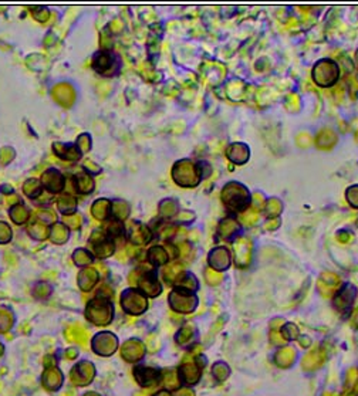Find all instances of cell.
<instances>
[{
  "label": "cell",
  "instance_id": "obj_1",
  "mask_svg": "<svg viewBox=\"0 0 358 396\" xmlns=\"http://www.w3.org/2000/svg\"><path fill=\"white\" fill-rule=\"evenodd\" d=\"M222 200L223 205L229 212L239 213L243 212L250 203V193L246 186L237 182H230L227 183L223 192H222Z\"/></svg>",
  "mask_w": 358,
  "mask_h": 396
},
{
  "label": "cell",
  "instance_id": "obj_2",
  "mask_svg": "<svg viewBox=\"0 0 358 396\" xmlns=\"http://www.w3.org/2000/svg\"><path fill=\"white\" fill-rule=\"evenodd\" d=\"M340 68L333 60H320L313 68V80L320 87H331L337 83Z\"/></svg>",
  "mask_w": 358,
  "mask_h": 396
},
{
  "label": "cell",
  "instance_id": "obj_3",
  "mask_svg": "<svg viewBox=\"0 0 358 396\" xmlns=\"http://www.w3.org/2000/svg\"><path fill=\"white\" fill-rule=\"evenodd\" d=\"M172 176L178 185L181 186H196L202 179L198 166H195L191 161H181L174 166Z\"/></svg>",
  "mask_w": 358,
  "mask_h": 396
},
{
  "label": "cell",
  "instance_id": "obj_4",
  "mask_svg": "<svg viewBox=\"0 0 358 396\" xmlns=\"http://www.w3.org/2000/svg\"><path fill=\"white\" fill-rule=\"evenodd\" d=\"M87 318L95 324H107L112 318V307L108 301L97 298L91 301L87 308Z\"/></svg>",
  "mask_w": 358,
  "mask_h": 396
},
{
  "label": "cell",
  "instance_id": "obj_5",
  "mask_svg": "<svg viewBox=\"0 0 358 396\" xmlns=\"http://www.w3.org/2000/svg\"><path fill=\"white\" fill-rule=\"evenodd\" d=\"M169 304L178 313H192L198 306V298L192 293L176 290L169 296Z\"/></svg>",
  "mask_w": 358,
  "mask_h": 396
},
{
  "label": "cell",
  "instance_id": "obj_6",
  "mask_svg": "<svg viewBox=\"0 0 358 396\" xmlns=\"http://www.w3.org/2000/svg\"><path fill=\"white\" fill-rule=\"evenodd\" d=\"M202 366L199 361H195L191 355L186 356L183 359L182 365H181V369H179V376L185 385H193L196 383L200 378V371H202Z\"/></svg>",
  "mask_w": 358,
  "mask_h": 396
},
{
  "label": "cell",
  "instance_id": "obj_7",
  "mask_svg": "<svg viewBox=\"0 0 358 396\" xmlns=\"http://www.w3.org/2000/svg\"><path fill=\"white\" fill-rule=\"evenodd\" d=\"M92 66L101 74L111 75L114 74L112 70L118 68V58L115 57V54H111L109 51H101L95 54Z\"/></svg>",
  "mask_w": 358,
  "mask_h": 396
},
{
  "label": "cell",
  "instance_id": "obj_8",
  "mask_svg": "<svg viewBox=\"0 0 358 396\" xmlns=\"http://www.w3.org/2000/svg\"><path fill=\"white\" fill-rule=\"evenodd\" d=\"M124 308L131 314H141L147 310V298L141 293H137L134 290L125 291L121 298Z\"/></svg>",
  "mask_w": 358,
  "mask_h": 396
},
{
  "label": "cell",
  "instance_id": "obj_9",
  "mask_svg": "<svg viewBox=\"0 0 358 396\" xmlns=\"http://www.w3.org/2000/svg\"><path fill=\"white\" fill-rule=\"evenodd\" d=\"M355 294H357V290L354 289L352 286H350V284L344 286L338 293H335V297H334L335 310L341 314L348 313V310H350L354 300H355Z\"/></svg>",
  "mask_w": 358,
  "mask_h": 396
},
{
  "label": "cell",
  "instance_id": "obj_10",
  "mask_svg": "<svg viewBox=\"0 0 358 396\" xmlns=\"http://www.w3.org/2000/svg\"><path fill=\"white\" fill-rule=\"evenodd\" d=\"M252 260V241L246 237H241L234 243V263L237 267L245 269Z\"/></svg>",
  "mask_w": 358,
  "mask_h": 396
},
{
  "label": "cell",
  "instance_id": "obj_11",
  "mask_svg": "<svg viewBox=\"0 0 358 396\" xmlns=\"http://www.w3.org/2000/svg\"><path fill=\"white\" fill-rule=\"evenodd\" d=\"M327 361V352L323 348H316L310 351L301 361V366L306 372H314L320 369Z\"/></svg>",
  "mask_w": 358,
  "mask_h": 396
},
{
  "label": "cell",
  "instance_id": "obj_12",
  "mask_svg": "<svg viewBox=\"0 0 358 396\" xmlns=\"http://www.w3.org/2000/svg\"><path fill=\"white\" fill-rule=\"evenodd\" d=\"M340 284H341V280L338 276H335L333 273H324L318 279L317 287L323 297H331L333 294L337 293V290L340 289Z\"/></svg>",
  "mask_w": 358,
  "mask_h": 396
},
{
  "label": "cell",
  "instance_id": "obj_13",
  "mask_svg": "<svg viewBox=\"0 0 358 396\" xmlns=\"http://www.w3.org/2000/svg\"><path fill=\"white\" fill-rule=\"evenodd\" d=\"M209 264L216 272H225L230 266V253L225 247L213 248L209 253Z\"/></svg>",
  "mask_w": 358,
  "mask_h": 396
},
{
  "label": "cell",
  "instance_id": "obj_14",
  "mask_svg": "<svg viewBox=\"0 0 358 396\" xmlns=\"http://www.w3.org/2000/svg\"><path fill=\"white\" fill-rule=\"evenodd\" d=\"M42 185L50 192H59L64 188V178L57 169H50L43 175Z\"/></svg>",
  "mask_w": 358,
  "mask_h": 396
},
{
  "label": "cell",
  "instance_id": "obj_15",
  "mask_svg": "<svg viewBox=\"0 0 358 396\" xmlns=\"http://www.w3.org/2000/svg\"><path fill=\"white\" fill-rule=\"evenodd\" d=\"M140 287H141L142 293L148 294L151 297L159 296V293L162 291V287H161L158 279L154 273H148V274H145V277H142L140 280Z\"/></svg>",
  "mask_w": 358,
  "mask_h": 396
},
{
  "label": "cell",
  "instance_id": "obj_16",
  "mask_svg": "<svg viewBox=\"0 0 358 396\" xmlns=\"http://www.w3.org/2000/svg\"><path fill=\"white\" fill-rule=\"evenodd\" d=\"M227 157L230 161H233L234 164L242 165L249 159V148L245 144H232L227 148Z\"/></svg>",
  "mask_w": 358,
  "mask_h": 396
},
{
  "label": "cell",
  "instance_id": "obj_17",
  "mask_svg": "<svg viewBox=\"0 0 358 396\" xmlns=\"http://www.w3.org/2000/svg\"><path fill=\"white\" fill-rule=\"evenodd\" d=\"M297 358V352L290 347H284L279 349L275 355V362L280 368H290Z\"/></svg>",
  "mask_w": 358,
  "mask_h": 396
},
{
  "label": "cell",
  "instance_id": "obj_18",
  "mask_svg": "<svg viewBox=\"0 0 358 396\" xmlns=\"http://www.w3.org/2000/svg\"><path fill=\"white\" fill-rule=\"evenodd\" d=\"M135 376H137V380L141 383L142 386L157 385L159 380L158 371L151 369V368H138V369L135 371Z\"/></svg>",
  "mask_w": 358,
  "mask_h": 396
},
{
  "label": "cell",
  "instance_id": "obj_19",
  "mask_svg": "<svg viewBox=\"0 0 358 396\" xmlns=\"http://www.w3.org/2000/svg\"><path fill=\"white\" fill-rule=\"evenodd\" d=\"M239 230V224L236 223L234 219L232 217H227L225 220H222L219 224V230L217 234L222 237V239H232L234 234Z\"/></svg>",
  "mask_w": 358,
  "mask_h": 396
},
{
  "label": "cell",
  "instance_id": "obj_20",
  "mask_svg": "<svg viewBox=\"0 0 358 396\" xmlns=\"http://www.w3.org/2000/svg\"><path fill=\"white\" fill-rule=\"evenodd\" d=\"M151 230L147 226H142V224H135L131 227V239L134 243L137 244H144V243H148L151 240Z\"/></svg>",
  "mask_w": 358,
  "mask_h": 396
},
{
  "label": "cell",
  "instance_id": "obj_21",
  "mask_svg": "<svg viewBox=\"0 0 358 396\" xmlns=\"http://www.w3.org/2000/svg\"><path fill=\"white\" fill-rule=\"evenodd\" d=\"M142 355H144V347H142L140 342L137 341H131V342H127L124 348V356L130 361H137V359H141Z\"/></svg>",
  "mask_w": 358,
  "mask_h": 396
},
{
  "label": "cell",
  "instance_id": "obj_22",
  "mask_svg": "<svg viewBox=\"0 0 358 396\" xmlns=\"http://www.w3.org/2000/svg\"><path fill=\"white\" fill-rule=\"evenodd\" d=\"M54 152L61 157L63 159H78L80 157V149L77 147H70V145H60V144H56L54 145Z\"/></svg>",
  "mask_w": 358,
  "mask_h": 396
},
{
  "label": "cell",
  "instance_id": "obj_23",
  "mask_svg": "<svg viewBox=\"0 0 358 396\" xmlns=\"http://www.w3.org/2000/svg\"><path fill=\"white\" fill-rule=\"evenodd\" d=\"M182 273H183L182 264L171 263L167 269H165V272H164V279H165L168 283L174 284V283H176V281L181 279Z\"/></svg>",
  "mask_w": 358,
  "mask_h": 396
},
{
  "label": "cell",
  "instance_id": "obj_24",
  "mask_svg": "<svg viewBox=\"0 0 358 396\" xmlns=\"http://www.w3.org/2000/svg\"><path fill=\"white\" fill-rule=\"evenodd\" d=\"M92 215H94V217L100 219V220L105 219L107 216L111 215V203L108 200H105V199L97 200L94 203V206H92Z\"/></svg>",
  "mask_w": 358,
  "mask_h": 396
},
{
  "label": "cell",
  "instance_id": "obj_25",
  "mask_svg": "<svg viewBox=\"0 0 358 396\" xmlns=\"http://www.w3.org/2000/svg\"><path fill=\"white\" fill-rule=\"evenodd\" d=\"M75 188L81 193H91V190L94 189V182L88 175L80 174L75 178Z\"/></svg>",
  "mask_w": 358,
  "mask_h": 396
},
{
  "label": "cell",
  "instance_id": "obj_26",
  "mask_svg": "<svg viewBox=\"0 0 358 396\" xmlns=\"http://www.w3.org/2000/svg\"><path fill=\"white\" fill-rule=\"evenodd\" d=\"M148 258H150L154 264L161 266V264L168 261L169 257H168V251L165 248H162L161 246H155V247H152L150 251H148Z\"/></svg>",
  "mask_w": 358,
  "mask_h": 396
},
{
  "label": "cell",
  "instance_id": "obj_27",
  "mask_svg": "<svg viewBox=\"0 0 358 396\" xmlns=\"http://www.w3.org/2000/svg\"><path fill=\"white\" fill-rule=\"evenodd\" d=\"M334 144H335V134H334V132L324 129V131H321L318 134V137H317V145H318V148H331Z\"/></svg>",
  "mask_w": 358,
  "mask_h": 396
},
{
  "label": "cell",
  "instance_id": "obj_28",
  "mask_svg": "<svg viewBox=\"0 0 358 396\" xmlns=\"http://www.w3.org/2000/svg\"><path fill=\"white\" fill-rule=\"evenodd\" d=\"M77 209V203H75V199L71 196H63L59 200V210L64 215H73Z\"/></svg>",
  "mask_w": 358,
  "mask_h": 396
},
{
  "label": "cell",
  "instance_id": "obj_29",
  "mask_svg": "<svg viewBox=\"0 0 358 396\" xmlns=\"http://www.w3.org/2000/svg\"><path fill=\"white\" fill-rule=\"evenodd\" d=\"M97 273L95 270H84L81 274H80V286L83 287L84 290H90L95 284L97 281Z\"/></svg>",
  "mask_w": 358,
  "mask_h": 396
},
{
  "label": "cell",
  "instance_id": "obj_30",
  "mask_svg": "<svg viewBox=\"0 0 358 396\" xmlns=\"http://www.w3.org/2000/svg\"><path fill=\"white\" fill-rule=\"evenodd\" d=\"M23 189H25L26 195L29 198H37L39 195H42L43 185L39 181H36V179H30V181L26 182Z\"/></svg>",
  "mask_w": 358,
  "mask_h": 396
},
{
  "label": "cell",
  "instance_id": "obj_31",
  "mask_svg": "<svg viewBox=\"0 0 358 396\" xmlns=\"http://www.w3.org/2000/svg\"><path fill=\"white\" fill-rule=\"evenodd\" d=\"M22 203V202H20ZM16 205L15 207H12V210H10V216H12V219H13V222L17 223V224H20V223H25L26 219L29 217V212H27V209H26L23 205Z\"/></svg>",
  "mask_w": 358,
  "mask_h": 396
},
{
  "label": "cell",
  "instance_id": "obj_32",
  "mask_svg": "<svg viewBox=\"0 0 358 396\" xmlns=\"http://www.w3.org/2000/svg\"><path fill=\"white\" fill-rule=\"evenodd\" d=\"M130 212V207L124 202H114L111 203V215L117 219H125Z\"/></svg>",
  "mask_w": 358,
  "mask_h": 396
},
{
  "label": "cell",
  "instance_id": "obj_33",
  "mask_svg": "<svg viewBox=\"0 0 358 396\" xmlns=\"http://www.w3.org/2000/svg\"><path fill=\"white\" fill-rule=\"evenodd\" d=\"M212 373H213V376H215L217 380H225L226 378L229 376L230 369H229V366H227L226 363L217 362L216 365H213V368H212Z\"/></svg>",
  "mask_w": 358,
  "mask_h": 396
},
{
  "label": "cell",
  "instance_id": "obj_34",
  "mask_svg": "<svg viewBox=\"0 0 358 396\" xmlns=\"http://www.w3.org/2000/svg\"><path fill=\"white\" fill-rule=\"evenodd\" d=\"M280 332L283 335L284 341H293V339L299 338V328L294 324H286L280 330Z\"/></svg>",
  "mask_w": 358,
  "mask_h": 396
},
{
  "label": "cell",
  "instance_id": "obj_35",
  "mask_svg": "<svg viewBox=\"0 0 358 396\" xmlns=\"http://www.w3.org/2000/svg\"><path fill=\"white\" fill-rule=\"evenodd\" d=\"M193 335H195L193 327H192V325H185L182 330L179 331V334H178V342L182 344V345H185V344L191 342L192 338H193Z\"/></svg>",
  "mask_w": 358,
  "mask_h": 396
},
{
  "label": "cell",
  "instance_id": "obj_36",
  "mask_svg": "<svg viewBox=\"0 0 358 396\" xmlns=\"http://www.w3.org/2000/svg\"><path fill=\"white\" fill-rule=\"evenodd\" d=\"M196 287H198V281H196V279H195L193 276H186V279H183V280H181V283H179V290L186 291V293L195 291Z\"/></svg>",
  "mask_w": 358,
  "mask_h": 396
},
{
  "label": "cell",
  "instance_id": "obj_37",
  "mask_svg": "<svg viewBox=\"0 0 358 396\" xmlns=\"http://www.w3.org/2000/svg\"><path fill=\"white\" fill-rule=\"evenodd\" d=\"M178 210V206L174 200H164L159 206V212L164 216H174Z\"/></svg>",
  "mask_w": 358,
  "mask_h": 396
},
{
  "label": "cell",
  "instance_id": "obj_38",
  "mask_svg": "<svg viewBox=\"0 0 358 396\" xmlns=\"http://www.w3.org/2000/svg\"><path fill=\"white\" fill-rule=\"evenodd\" d=\"M282 212V203L280 200L277 199H272L270 202H267L266 205V215L270 216V217H275V216L280 215Z\"/></svg>",
  "mask_w": 358,
  "mask_h": 396
},
{
  "label": "cell",
  "instance_id": "obj_39",
  "mask_svg": "<svg viewBox=\"0 0 358 396\" xmlns=\"http://www.w3.org/2000/svg\"><path fill=\"white\" fill-rule=\"evenodd\" d=\"M205 277H206V281H208L209 284H219L220 281H222V274L219 272H216V270H213V269H209V270H206V273H205Z\"/></svg>",
  "mask_w": 358,
  "mask_h": 396
},
{
  "label": "cell",
  "instance_id": "obj_40",
  "mask_svg": "<svg viewBox=\"0 0 358 396\" xmlns=\"http://www.w3.org/2000/svg\"><path fill=\"white\" fill-rule=\"evenodd\" d=\"M75 263L80 264V266H85V264L91 263V256L90 253H87L85 250H78L74 253Z\"/></svg>",
  "mask_w": 358,
  "mask_h": 396
},
{
  "label": "cell",
  "instance_id": "obj_41",
  "mask_svg": "<svg viewBox=\"0 0 358 396\" xmlns=\"http://www.w3.org/2000/svg\"><path fill=\"white\" fill-rule=\"evenodd\" d=\"M67 236H68V233H67L66 227L64 226H56L54 227V230H53V240H56L57 243H63L64 240H67Z\"/></svg>",
  "mask_w": 358,
  "mask_h": 396
},
{
  "label": "cell",
  "instance_id": "obj_42",
  "mask_svg": "<svg viewBox=\"0 0 358 396\" xmlns=\"http://www.w3.org/2000/svg\"><path fill=\"white\" fill-rule=\"evenodd\" d=\"M347 200L350 202L351 206L358 207V185L351 186L347 190Z\"/></svg>",
  "mask_w": 358,
  "mask_h": 396
},
{
  "label": "cell",
  "instance_id": "obj_43",
  "mask_svg": "<svg viewBox=\"0 0 358 396\" xmlns=\"http://www.w3.org/2000/svg\"><path fill=\"white\" fill-rule=\"evenodd\" d=\"M29 231L36 239H44V236H46V229L43 227V224H33Z\"/></svg>",
  "mask_w": 358,
  "mask_h": 396
},
{
  "label": "cell",
  "instance_id": "obj_44",
  "mask_svg": "<svg viewBox=\"0 0 358 396\" xmlns=\"http://www.w3.org/2000/svg\"><path fill=\"white\" fill-rule=\"evenodd\" d=\"M12 236V231L9 229V226L6 223H0V243H6L8 240H10Z\"/></svg>",
  "mask_w": 358,
  "mask_h": 396
},
{
  "label": "cell",
  "instance_id": "obj_45",
  "mask_svg": "<svg viewBox=\"0 0 358 396\" xmlns=\"http://www.w3.org/2000/svg\"><path fill=\"white\" fill-rule=\"evenodd\" d=\"M165 383L169 388H176L178 386V375L174 371H169L165 375Z\"/></svg>",
  "mask_w": 358,
  "mask_h": 396
},
{
  "label": "cell",
  "instance_id": "obj_46",
  "mask_svg": "<svg viewBox=\"0 0 358 396\" xmlns=\"http://www.w3.org/2000/svg\"><path fill=\"white\" fill-rule=\"evenodd\" d=\"M270 341L275 344V345H282L284 342V338L283 335H282V332H280V330H273L272 328V331H270Z\"/></svg>",
  "mask_w": 358,
  "mask_h": 396
},
{
  "label": "cell",
  "instance_id": "obj_47",
  "mask_svg": "<svg viewBox=\"0 0 358 396\" xmlns=\"http://www.w3.org/2000/svg\"><path fill=\"white\" fill-rule=\"evenodd\" d=\"M351 239H352V234H351L350 231H340V233L337 234V240H338L340 243H348V241H351Z\"/></svg>",
  "mask_w": 358,
  "mask_h": 396
},
{
  "label": "cell",
  "instance_id": "obj_48",
  "mask_svg": "<svg viewBox=\"0 0 358 396\" xmlns=\"http://www.w3.org/2000/svg\"><path fill=\"white\" fill-rule=\"evenodd\" d=\"M357 378H358L357 369H350V371H348V373H347V385H348V386H352V385H354V382L357 380Z\"/></svg>",
  "mask_w": 358,
  "mask_h": 396
},
{
  "label": "cell",
  "instance_id": "obj_49",
  "mask_svg": "<svg viewBox=\"0 0 358 396\" xmlns=\"http://www.w3.org/2000/svg\"><path fill=\"white\" fill-rule=\"evenodd\" d=\"M351 324H352L355 328H358V308L352 313V315H351Z\"/></svg>",
  "mask_w": 358,
  "mask_h": 396
},
{
  "label": "cell",
  "instance_id": "obj_50",
  "mask_svg": "<svg viewBox=\"0 0 358 396\" xmlns=\"http://www.w3.org/2000/svg\"><path fill=\"white\" fill-rule=\"evenodd\" d=\"M310 342H311V341H310V338H307V337H306V338H301V341H300V345H301V347L307 348L308 345H310Z\"/></svg>",
  "mask_w": 358,
  "mask_h": 396
},
{
  "label": "cell",
  "instance_id": "obj_51",
  "mask_svg": "<svg viewBox=\"0 0 358 396\" xmlns=\"http://www.w3.org/2000/svg\"><path fill=\"white\" fill-rule=\"evenodd\" d=\"M176 396H193V393H192L191 390H188V389H183L181 392H178Z\"/></svg>",
  "mask_w": 358,
  "mask_h": 396
},
{
  "label": "cell",
  "instance_id": "obj_52",
  "mask_svg": "<svg viewBox=\"0 0 358 396\" xmlns=\"http://www.w3.org/2000/svg\"><path fill=\"white\" fill-rule=\"evenodd\" d=\"M352 389H354V392H355V393H357V395H358V378H357V380L354 382V385H352Z\"/></svg>",
  "mask_w": 358,
  "mask_h": 396
},
{
  "label": "cell",
  "instance_id": "obj_53",
  "mask_svg": "<svg viewBox=\"0 0 358 396\" xmlns=\"http://www.w3.org/2000/svg\"><path fill=\"white\" fill-rule=\"evenodd\" d=\"M155 396H171V395L168 393L167 390H162V392H159L158 395H155Z\"/></svg>",
  "mask_w": 358,
  "mask_h": 396
},
{
  "label": "cell",
  "instance_id": "obj_54",
  "mask_svg": "<svg viewBox=\"0 0 358 396\" xmlns=\"http://www.w3.org/2000/svg\"><path fill=\"white\" fill-rule=\"evenodd\" d=\"M324 396H337V395H334V393H325Z\"/></svg>",
  "mask_w": 358,
  "mask_h": 396
},
{
  "label": "cell",
  "instance_id": "obj_55",
  "mask_svg": "<svg viewBox=\"0 0 358 396\" xmlns=\"http://www.w3.org/2000/svg\"><path fill=\"white\" fill-rule=\"evenodd\" d=\"M357 63H358V51H357Z\"/></svg>",
  "mask_w": 358,
  "mask_h": 396
}]
</instances>
